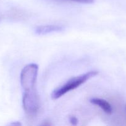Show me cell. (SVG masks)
<instances>
[{
    "label": "cell",
    "instance_id": "6da1fadb",
    "mask_svg": "<svg viewBox=\"0 0 126 126\" xmlns=\"http://www.w3.org/2000/svg\"><path fill=\"white\" fill-rule=\"evenodd\" d=\"M98 72L96 71H91L82 74L81 75L71 78L67 81L65 84L62 85L59 87H58L52 92L51 98L53 100L58 99L62 96L65 95L67 92L77 89L79 86L85 83L86 81L96 76Z\"/></svg>",
    "mask_w": 126,
    "mask_h": 126
},
{
    "label": "cell",
    "instance_id": "7a4b0ae2",
    "mask_svg": "<svg viewBox=\"0 0 126 126\" xmlns=\"http://www.w3.org/2000/svg\"><path fill=\"white\" fill-rule=\"evenodd\" d=\"M38 71V66L35 63L28 64L23 67L21 73V84L23 91L36 89Z\"/></svg>",
    "mask_w": 126,
    "mask_h": 126
},
{
    "label": "cell",
    "instance_id": "3957f363",
    "mask_svg": "<svg viewBox=\"0 0 126 126\" xmlns=\"http://www.w3.org/2000/svg\"><path fill=\"white\" fill-rule=\"evenodd\" d=\"M22 105L25 111L29 115H35L38 113L40 108V100L36 89L24 91Z\"/></svg>",
    "mask_w": 126,
    "mask_h": 126
},
{
    "label": "cell",
    "instance_id": "277c9868",
    "mask_svg": "<svg viewBox=\"0 0 126 126\" xmlns=\"http://www.w3.org/2000/svg\"><path fill=\"white\" fill-rule=\"evenodd\" d=\"M64 30V27L57 25H47L36 27L34 29L35 33L38 35H44L54 32H61Z\"/></svg>",
    "mask_w": 126,
    "mask_h": 126
},
{
    "label": "cell",
    "instance_id": "5b68a950",
    "mask_svg": "<svg viewBox=\"0 0 126 126\" xmlns=\"http://www.w3.org/2000/svg\"><path fill=\"white\" fill-rule=\"evenodd\" d=\"M90 102L95 105L98 106L107 114H110L112 113V108L111 104L106 100L100 98H90Z\"/></svg>",
    "mask_w": 126,
    "mask_h": 126
},
{
    "label": "cell",
    "instance_id": "8992f818",
    "mask_svg": "<svg viewBox=\"0 0 126 126\" xmlns=\"http://www.w3.org/2000/svg\"><path fill=\"white\" fill-rule=\"evenodd\" d=\"M69 121H70V124H71L72 125L77 126V125L79 121H78L77 118L76 117L72 116L69 117Z\"/></svg>",
    "mask_w": 126,
    "mask_h": 126
},
{
    "label": "cell",
    "instance_id": "52a82bcc",
    "mask_svg": "<svg viewBox=\"0 0 126 126\" xmlns=\"http://www.w3.org/2000/svg\"><path fill=\"white\" fill-rule=\"evenodd\" d=\"M70 1H75L77 2H80V3L84 4H91L93 2L94 0H70Z\"/></svg>",
    "mask_w": 126,
    "mask_h": 126
},
{
    "label": "cell",
    "instance_id": "ba28073f",
    "mask_svg": "<svg viewBox=\"0 0 126 126\" xmlns=\"http://www.w3.org/2000/svg\"><path fill=\"white\" fill-rule=\"evenodd\" d=\"M11 125H12V126H21V124H20L19 123H18V122H17V123H12V124H11Z\"/></svg>",
    "mask_w": 126,
    "mask_h": 126
}]
</instances>
